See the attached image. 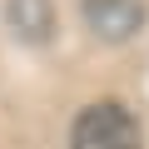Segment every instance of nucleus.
<instances>
[{
    "mask_svg": "<svg viewBox=\"0 0 149 149\" xmlns=\"http://www.w3.org/2000/svg\"><path fill=\"white\" fill-rule=\"evenodd\" d=\"M70 149H144V139H139V124L124 104L100 100V104L80 109V119L70 129Z\"/></svg>",
    "mask_w": 149,
    "mask_h": 149,
    "instance_id": "obj_1",
    "label": "nucleus"
},
{
    "mask_svg": "<svg viewBox=\"0 0 149 149\" xmlns=\"http://www.w3.org/2000/svg\"><path fill=\"white\" fill-rule=\"evenodd\" d=\"M85 20L100 40H129L144 25V0H85Z\"/></svg>",
    "mask_w": 149,
    "mask_h": 149,
    "instance_id": "obj_2",
    "label": "nucleus"
},
{
    "mask_svg": "<svg viewBox=\"0 0 149 149\" xmlns=\"http://www.w3.org/2000/svg\"><path fill=\"white\" fill-rule=\"evenodd\" d=\"M10 20H15V35L20 40H30V45H40L45 35H50V0H10Z\"/></svg>",
    "mask_w": 149,
    "mask_h": 149,
    "instance_id": "obj_3",
    "label": "nucleus"
}]
</instances>
